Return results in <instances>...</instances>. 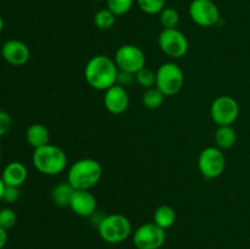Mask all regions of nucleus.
<instances>
[{
    "label": "nucleus",
    "mask_w": 250,
    "mask_h": 249,
    "mask_svg": "<svg viewBox=\"0 0 250 249\" xmlns=\"http://www.w3.org/2000/svg\"><path fill=\"white\" fill-rule=\"evenodd\" d=\"M119 72L114 59L106 55H95L85 63L84 78L93 89L105 92L116 84Z\"/></svg>",
    "instance_id": "obj_1"
},
{
    "label": "nucleus",
    "mask_w": 250,
    "mask_h": 249,
    "mask_svg": "<svg viewBox=\"0 0 250 249\" xmlns=\"http://www.w3.org/2000/svg\"><path fill=\"white\" fill-rule=\"evenodd\" d=\"M210 116L217 126H231L239 116V104L231 95H220L210 106Z\"/></svg>",
    "instance_id": "obj_7"
},
{
    "label": "nucleus",
    "mask_w": 250,
    "mask_h": 249,
    "mask_svg": "<svg viewBox=\"0 0 250 249\" xmlns=\"http://www.w3.org/2000/svg\"><path fill=\"white\" fill-rule=\"evenodd\" d=\"M134 78H136L137 83L146 89L155 87L156 84V72L148 67H143L142 70H139L134 75Z\"/></svg>",
    "instance_id": "obj_23"
},
{
    "label": "nucleus",
    "mask_w": 250,
    "mask_h": 249,
    "mask_svg": "<svg viewBox=\"0 0 250 249\" xmlns=\"http://www.w3.org/2000/svg\"><path fill=\"white\" fill-rule=\"evenodd\" d=\"M103 168L99 161L92 158L80 159L70 166L67 171V182L75 189L90 190L99 183Z\"/></svg>",
    "instance_id": "obj_2"
},
{
    "label": "nucleus",
    "mask_w": 250,
    "mask_h": 249,
    "mask_svg": "<svg viewBox=\"0 0 250 249\" xmlns=\"http://www.w3.org/2000/svg\"><path fill=\"white\" fill-rule=\"evenodd\" d=\"M26 139L31 146L34 149L41 148V146L49 144L50 141V133L49 129L42 124H33L27 128Z\"/></svg>",
    "instance_id": "obj_16"
},
{
    "label": "nucleus",
    "mask_w": 250,
    "mask_h": 249,
    "mask_svg": "<svg viewBox=\"0 0 250 249\" xmlns=\"http://www.w3.org/2000/svg\"><path fill=\"white\" fill-rule=\"evenodd\" d=\"M116 15L112 14L109 9H102L98 12H95L94 19H93V22H94V26L99 29H110L116 22Z\"/></svg>",
    "instance_id": "obj_21"
},
{
    "label": "nucleus",
    "mask_w": 250,
    "mask_h": 249,
    "mask_svg": "<svg viewBox=\"0 0 250 249\" xmlns=\"http://www.w3.org/2000/svg\"><path fill=\"white\" fill-rule=\"evenodd\" d=\"M120 71L136 75L139 70L146 67V54L134 44H124L115 53L114 58Z\"/></svg>",
    "instance_id": "obj_8"
},
{
    "label": "nucleus",
    "mask_w": 250,
    "mask_h": 249,
    "mask_svg": "<svg viewBox=\"0 0 250 249\" xmlns=\"http://www.w3.org/2000/svg\"><path fill=\"white\" fill-rule=\"evenodd\" d=\"M2 28H4V20H2L1 15H0V33L2 32Z\"/></svg>",
    "instance_id": "obj_31"
},
{
    "label": "nucleus",
    "mask_w": 250,
    "mask_h": 249,
    "mask_svg": "<svg viewBox=\"0 0 250 249\" xmlns=\"http://www.w3.org/2000/svg\"><path fill=\"white\" fill-rule=\"evenodd\" d=\"M185 84V75L177 63L165 62L156 70V84L165 97H172L181 92Z\"/></svg>",
    "instance_id": "obj_5"
},
{
    "label": "nucleus",
    "mask_w": 250,
    "mask_h": 249,
    "mask_svg": "<svg viewBox=\"0 0 250 249\" xmlns=\"http://www.w3.org/2000/svg\"><path fill=\"white\" fill-rule=\"evenodd\" d=\"M73 192H75V188L67 181L66 182L58 183L50 193L51 202L54 203V205H56L59 208L68 207Z\"/></svg>",
    "instance_id": "obj_17"
},
{
    "label": "nucleus",
    "mask_w": 250,
    "mask_h": 249,
    "mask_svg": "<svg viewBox=\"0 0 250 249\" xmlns=\"http://www.w3.org/2000/svg\"><path fill=\"white\" fill-rule=\"evenodd\" d=\"M0 161H1V148H0Z\"/></svg>",
    "instance_id": "obj_32"
},
{
    "label": "nucleus",
    "mask_w": 250,
    "mask_h": 249,
    "mask_svg": "<svg viewBox=\"0 0 250 249\" xmlns=\"http://www.w3.org/2000/svg\"><path fill=\"white\" fill-rule=\"evenodd\" d=\"M104 106L110 114H124L129 106V95L126 88L116 83L109 89L105 90Z\"/></svg>",
    "instance_id": "obj_13"
},
{
    "label": "nucleus",
    "mask_w": 250,
    "mask_h": 249,
    "mask_svg": "<svg viewBox=\"0 0 250 249\" xmlns=\"http://www.w3.org/2000/svg\"><path fill=\"white\" fill-rule=\"evenodd\" d=\"M11 116H10L6 111L0 110V137H2L4 134L7 133V131H9L10 127H11Z\"/></svg>",
    "instance_id": "obj_28"
},
{
    "label": "nucleus",
    "mask_w": 250,
    "mask_h": 249,
    "mask_svg": "<svg viewBox=\"0 0 250 249\" xmlns=\"http://www.w3.org/2000/svg\"><path fill=\"white\" fill-rule=\"evenodd\" d=\"M159 20H160V23L164 29L177 28L178 23H180V14L173 7H165L159 14Z\"/></svg>",
    "instance_id": "obj_22"
},
{
    "label": "nucleus",
    "mask_w": 250,
    "mask_h": 249,
    "mask_svg": "<svg viewBox=\"0 0 250 249\" xmlns=\"http://www.w3.org/2000/svg\"><path fill=\"white\" fill-rule=\"evenodd\" d=\"M164 100H165V95L156 87L146 89V92L142 95V103L146 109L150 110L159 109L164 104Z\"/></svg>",
    "instance_id": "obj_20"
},
{
    "label": "nucleus",
    "mask_w": 250,
    "mask_h": 249,
    "mask_svg": "<svg viewBox=\"0 0 250 249\" xmlns=\"http://www.w3.org/2000/svg\"><path fill=\"white\" fill-rule=\"evenodd\" d=\"M97 198L87 189H75L68 205V208L81 217L93 216L97 212Z\"/></svg>",
    "instance_id": "obj_12"
},
{
    "label": "nucleus",
    "mask_w": 250,
    "mask_h": 249,
    "mask_svg": "<svg viewBox=\"0 0 250 249\" xmlns=\"http://www.w3.org/2000/svg\"><path fill=\"white\" fill-rule=\"evenodd\" d=\"M237 142L236 129L232 126H219L215 132V143L221 150L231 149Z\"/></svg>",
    "instance_id": "obj_18"
},
{
    "label": "nucleus",
    "mask_w": 250,
    "mask_h": 249,
    "mask_svg": "<svg viewBox=\"0 0 250 249\" xmlns=\"http://www.w3.org/2000/svg\"><path fill=\"white\" fill-rule=\"evenodd\" d=\"M100 238L110 244H119L132 234V224L122 214H109L100 219L97 225Z\"/></svg>",
    "instance_id": "obj_4"
},
{
    "label": "nucleus",
    "mask_w": 250,
    "mask_h": 249,
    "mask_svg": "<svg viewBox=\"0 0 250 249\" xmlns=\"http://www.w3.org/2000/svg\"><path fill=\"white\" fill-rule=\"evenodd\" d=\"M27 176H28V171L26 166L20 161H12L5 166L0 177L4 181L5 186L21 187L26 182Z\"/></svg>",
    "instance_id": "obj_15"
},
{
    "label": "nucleus",
    "mask_w": 250,
    "mask_h": 249,
    "mask_svg": "<svg viewBox=\"0 0 250 249\" xmlns=\"http://www.w3.org/2000/svg\"><path fill=\"white\" fill-rule=\"evenodd\" d=\"M132 239L137 249H160L166 242V231L154 222H148L133 232Z\"/></svg>",
    "instance_id": "obj_10"
},
{
    "label": "nucleus",
    "mask_w": 250,
    "mask_h": 249,
    "mask_svg": "<svg viewBox=\"0 0 250 249\" xmlns=\"http://www.w3.org/2000/svg\"><path fill=\"white\" fill-rule=\"evenodd\" d=\"M7 243V231L0 227V249L4 248Z\"/></svg>",
    "instance_id": "obj_29"
},
{
    "label": "nucleus",
    "mask_w": 250,
    "mask_h": 249,
    "mask_svg": "<svg viewBox=\"0 0 250 249\" xmlns=\"http://www.w3.org/2000/svg\"><path fill=\"white\" fill-rule=\"evenodd\" d=\"M17 215L11 208H2L0 209V227L4 229H10L16 225Z\"/></svg>",
    "instance_id": "obj_26"
},
{
    "label": "nucleus",
    "mask_w": 250,
    "mask_h": 249,
    "mask_svg": "<svg viewBox=\"0 0 250 249\" xmlns=\"http://www.w3.org/2000/svg\"><path fill=\"white\" fill-rule=\"evenodd\" d=\"M20 198V187H12V186H5L4 197L2 200H5L9 204L16 203Z\"/></svg>",
    "instance_id": "obj_27"
},
{
    "label": "nucleus",
    "mask_w": 250,
    "mask_h": 249,
    "mask_svg": "<svg viewBox=\"0 0 250 249\" xmlns=\"http://www.w3.org/2000/svg\"><path fill=\"white\" fill-rule=\"evenodd\" d=\"M198 168L208 180L220 177L226 168V156L217 146H208L200 151Z\"/></svg>",
    "instance_id": "obj_6"
},
{
    "label": "nucleus",
    "mask_w": 250,
    "mask_h": 249,
    "mask_svg": "<svg viewBox=\"0 0 250 249\" xmlns=\"http://www.w3.org/2000/svg\"><path fill=\"white\" fill-rule=\"evenodd\" d=\"M137 4L146 14L159 15L166 7V0H137Z\"/></svg>",
    "instance_id": "obj_24"
},
{
    "label": "nucleus",
    "mask_w": 250,
    "mask_h": 249,
    "mask_svg": "<svg viewBox=\"0 0 250 249\" xmlns=\"http://www.w3.org/2000/svg\"><path fill=\"white\" fill-rule=\"evenodd\" d=\"M188 12L190 20L200 27L215 26L220 21V10L212 0H193Z\"/></svg>",
    "instance_id": "obj_11"
},
{
    "label": "nucleus",
    "mask_w": 250,
    "mask_h": 249,
    "mask_svg": "<svg viewBox=\"0 0 250 249\" xmlns=\"http://www.w3.org/2000/svg\"><path fill=\"white\" fill-rule=\"evenodd\" d=\"M106 7L116 16L126 15L133 6L134 0H105Z\"/></svg>",
    "instance_id": "obj_25"
},
{
    "label": "nucleus",
    "mask_w": 250,
    "mask_h": 249,
    "mask_svg": "<svg viewBox=\"0 0 250 249\" xmlns=\"http://www.w3.org/2000/svg\"><path fill=\"white\" fill-rule=\"evenodd\" d=\"M154 224L166 231L176 222V211L170 205H160L154 212Z\"/></svg>",
    "instance_id": "obj_19"
},
{
    "label": "nucleus",
    "mask_w": 250,
    "mask_h": 249,
    "mask_svg": "<svg viewBox=\"0 0 250 249\" xmlns=\"http://www.w3.org/2000/svg\"><path fill=\"white\" fill-rule=\"evenodd\" d=\"M4 190H5V183L4 181L0 177V202L2 200V197H4Z\"/></svg>",
    "instance_id": "obj_30"
},
{
    "label": "nucleus",
    "mask_w": 250,
    "mask_h": 249,
    "mask_svg": "<svg viewBox=\"0 0 250 249\" xmlns=\"http://www.w3.org/2000/svg\"><path fill=\"white\" fill-rule=\"evenodd\" d=\"M158 42L161 51L172 59L183 58L189 49L187 37L177 28L163 29L159 34Z\"/></svg>",
    "instance_id": "obj_9"
},
{
    "label": "nucleus",
    "mask_w": 250,
    "mask_h": 249,
    "mask_svg": "<svg viewBox=\"0 0 250 249\" xmlns=\"http://www.w3.org/2000/svg\"><path fill=\"white\" fill-rule=\"evenodd\" d=\"M93 1H104V0H93Z\"/></svg>",
    "instance_id": "obj_33"
},
{
    "label": "nucleus",
    "mask_w": 250,
    "mask_h": 249,
    "mask_svg": "<svg viewBox=\"0 0 250 249\" xmlns=\"http://www.w3.org/2000/svg\"><path fill=\"white\" fill-rule=\"evenodd\" d=\"M32 163L37 171L46 176H56L67 167V155L58 145L46 144L34 149Z\"/></svg>",
    "instance_id": "obj_3"
},
{
    "label": "nucleus",
    "mask_w": 250,
    "mask_h": 249,
    "mask_svg": "<svg viewBox=\"0 0 250 249\" xmlns=\"http://www.w3.org/2000/svg\"><path fill=\"white\" fill-rule=\"evenodd\" d=\"M1 56L11 66H23L31 58L28 45L19 39L6 41L1 46Z\"/></svg>",
    "instance_id": "obj_14"
}]
</instances>
